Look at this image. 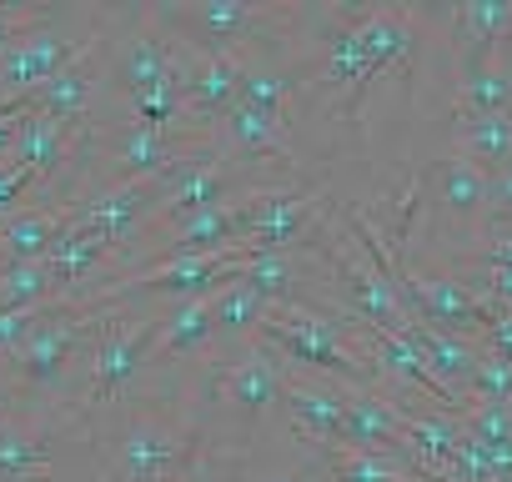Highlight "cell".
<instances>
[{"mask_svg": "<svg viewBox=\"0 0 512 482\" xmlns=\"http://www.w3.org/2000/svg\"><path fill=\"white\" fill-rule=\"evenodd\" d=\"M287 357L262 342L246 337L236 347H211V362L201 367V397L186 402L196 407V427L206 432V442L221 447L226 462L241 457V447L256 437L277 407H282V382H287Z\"/></svg>", "mask_w": 512, "mask_h": 482, "instance_id": "cell-1", "label": "cell"}, {"mask_svg": "<svg viewBox=\"0 0 512 482\" xmlns=\"http://www.w3.org/2000/svg\"><path fill=\"white\" fill-rule=\"evenodd\" d=\"M417 16L397 11V6H332L322 11L327 26V46H322V81L332 96H342V111L357 116L372 76H382L387 66H397L402 56H412L417 46Z\"/></svg>", "mask_w": 512, "mask_h": 482, "instance_id": "cell-2", "label": "cell"}, {"mask_svg": "<svg viewBox=\"0 0 512 482\" xmlns=\"http://www.w3.org/2000/svg\"><path fill=\"white\" fill-rule=\"evenodd\" d=\"M106 467L101 482H176L201 467V447L211 452L206 432L186 407L161 412V407H136L106 442Z\"/></svg>", "mask_w": 512, "mask_h": 482, "instance_id": "cell-3", "label": "cell"}, {"mask_svg": "<svg viewBox=\"0 0 512 482\" xmlns=\"http://www.w3.org/2000/svg\"><path fill=\"white\" fill-rule=\"evenodd\" d=\"M156 337H161V317L156 312L131 317V302L111 307L101 337L86 352V377H81L76 397L61 407V422H81V417L91 422V412L116 407L131 387H141V377L156 367Z\"/></svg>", "mask_w": 512, "mask_h": 482, "instance_id": "cell-4", "label": "cell"}, {"mask_svg": "<svg viewBox=\"0 0 512 482\" xmlns=\"http://www.w3.org/2000/svg\"><path fill=\"white\" fill-rule=\"evenodd\" d=\"M302 6H267V0H181L156 6V21L191 46L206 51H241V56H277L272 46L302 21Z\"/></svg>", "mask_w": 512, "mask_h": 482, "instance_id": "cell-5", "label": "cell"}, {"mask_svg": "<svg viewBox=\"0 0 512 482\" xmlns=\"http://www.w3.org/2000/svg\"><path fill=\"white\" fill-rule=\"evenodd\" d=\"M106 317H111V307L51 302L46 322H41V327L31 332V342L6 362V392H16V397H46V392H56V387L71 377L81 347H91V342L101 337Z\"/></svg>", "mask_w": 512, "mask_h": 482, "instance_id": "cell-6", "label": "cell"}, {"mask_svg": "<svg viewBox=\"0 0 512 482\" xmlns=\"http://www.w3.org/2000/svg\"><path fill=\"white\" fill-rule=\"evenodd\" d=\"M282 417H287V432H292L297 447L342 442V432H347V387H342L337 377L287 367V382H282Z\"/></svg>", "mask_w": 512, "mask_h": 482, "instance_id": "cell-7", "label": "cell"}, {"mask_svg": "<svg viewBox=\"0 0 512 482\" xmlns=\"http://www.w3.org/2000/svg\"><path fill=\"white\" fill-rule=\"evenodd\" d=\"M121 26H126V41L121 46L111 41V51H116L111 86L121 91V101H131L146 86H156L161 76H171V31L156 21V6L121 11Z\"/></svg>", "mask_w": 512, "mask_h": 482, "instance_id": "cell-8", "label": "cell"}, {"mask_svg": "<svg viewBox=\"0 0 512 482\" xmlns=\"http://www.w3.org/2000/svg\"><path fill=\"white\" fill-rule=\"evenodd\" d=\"M101 16H106V11H101ZM101 16H96L91 31H66V11H61V21H51V26L31 31L26 41H16L6 56H0V91H6V96H21V91L46 86V81L101 31Z\"/></svg>", "mask_w": 512, "mask_h": 482, "instance_id": "cell-9", "label": "cell"}, {"mask_svg": "<svg viewBox=\"0 0 512 482\" xmlns=\"http://www.w3.org/2000/svg\"><path fill=\"white\" fill-rule=\"evenodd\" d=\"M101 26H106V16H101ZM111 81V36L106 31H96L46 86H36L31 91V101H36V111H46V116H61V121H81L86 111H91V101L101 96V86Z\"/></svg>", "mask_w": 512, "mask_h": 482, "instance_id": "cell-10", "label": "cell"}, {"mask_svg": "<svg viewBox=\"0 0 512 482\" xmlns=\"http://www.w3.org/2000/svg\"><path fill=\"white\" fill-rule=\"evenodd\" d=\"M317 206H322V186H312V181H287V186H277L267 201H262V211L251 216V231H246V241L256 252H297L307 236H317Z\"/></svg>", "mask_w": 512, "mask_h": 482, "instance_id": "cell-11", "label": "cell"}, {"mask_svg": "<svg viewBox=\"0 0 512 482\" xmlns=\"http://www.w3.org/2000/svg\"><path fill=\"white\" fill-rule=\"evenodd\" d=\"M442 21L452 26V66L467 71L477 61H492L497 46L512 31V0H472V6H452L442 11Z\"/></svg>", "mask_w": 512, "mask_h": 482, "instance_id": "cell-12", "label": "cell"}, {"mask_svg": "<svg viewBox=\"0 0 512 482\" xmlns=\"http://www.w3.org/2000/svg\"><path fill=\"white\" fill-rule=\"evenodd\" d=\"M81 206L51 201V206H16L6 216V231H0V257L6 262H41L51 257V247L61 241V231L76 221Z\"/></svg>", "mask_w": 512, "mask_h": 482, "instance_id": "cell-13", "label": "cell"}, {"mask_svg": "<svg viewBox=\"0 0 512 482\" xmlns=\"http://www.w3.org/2000/svg\"><path fill=\"white\" fill-rule=\"evenodd\" d=\"M226 287V282H221ZM211 307H216V287L201 292V297H186L176 302L166 317H161V337H156V367H181L186 357H196L201 347L211 352L216 347V327H211ZM151 367V372H156Z\"/></svg>", "mask_w": 512, "mask_h": 482, "instance_id": "cell-14", "label": "cell"}, {"mask_svg": "<svg viewBox=\"0 0 512 482\" xmlns=\"http://www.w3.org/2000/svg\"><path fill=\"white\" fill-rule=\"evenodd\" d=\"M432 181H437V206L447 211L452 226H472V221L487 211V181H492V176H487L472 156L447 151V156L437 161Z\"/></svg>", "mask_w": 512, "mask_h": 482, "instance_id": "cell-15", "label": "cell"}, {"mask_svg": "<svg viewBox=\"0 0 512 482\" xmlns=\"http://www.w3.org/2000/svg\"><path fill=\"white\" fill-rule=\"evenodd\" d=\"M302 76H307V71L292 66V61H282V56H251L246 71H241V96H236V101H246V106H256V111L287 121V106H292V96L302 91Z\"/></svg>", "mask_w": 512, "mask_h": 482, "instance_id": "cell-16", "label": "cell"}, {"mask_svg": "<svg viewBox=\"0 0 512 482\" xmlns=\"http://www.w3.org/2000/svg\"><path fill=\"white\" fill-rule=\"evenodd\" d=\"M267 297L256 292L246 277H231L226 287H216V307H211V327H216V347H236L246 337H256L267 317Z\"/></svg>", "mask_w": 512, "mask_h": 482, "instance_id": "cell-17", "label": "cell"}, {"mask_svg": "<svg viewBox=\"0 0 512 482\" xmlns=\"http://www.w3.org/2000/svg\"><path fill=\"white\" fill-rule=\"evenodd\" d=\"M512 111V66L502 56L457 71V116H497Z\"/></svg>", "mask_w": 512, "mask_h": 482, "instance_id": "cell-18", "label": "cell"}, {"mask_svg": "<svg viewBox=\"0 0 512 482\" xmlns=\"http://www.w3.org/2000/svg\"><path fill=\"white\" fill-rule=\"evenodd\" d=\"M46 472H51V432L6 417V427H0V482L46 477Z\"/></svg>", "mask_w": 512, "mask_h": 482, "instance_id": "cell-19", "label": "cell"}, {"mask_svg": "<svg viewBox=\"0 0 512 482\" xmlns=\"http://www.w3.org/2000/svg\"><path fill=\"white\" fill-rule=\"evenodd\" d=\"M457 151L472 156L487 176L512 166V111L497 116H457Z\"/></svg>", "mask_w": 512, "mask_h": 482, "instance_id": "cell-20", "label": "cell"}, {"mask_svg": "<svg viewBox=\"0 0 512 482\" xmlns=\"http://www.w3.org/2000/svg\"><path fill=\"white\" fill-rule=\"evenodd\" d=\"M56 302V272L51 262H6L0 272V312H16V307H41Z\"/></svg>", "mask_w": 512, "mask_h": 482, "instance_id": "cell-21", "label": "cell"}, {"mask_svg": "<svg viewBox=\"0 0 512 482\" xmlns=\"http://www.w3.org/2000/svg\"><path fill=\"white\" fill-rule=\"evenodd\" d=\"M61 21V6H46V0H31V6H11V0H0V56H6L16 41H26L31 31Z\"/></svg>", "mask_w": 512, "mask_h": 482, "instance_id": "cell-22", "label": "cell"}, {"mask_svg": "<svg viewBox=\"0 0 512 482\" xmlns=\"http://www.w3.org/2000/svg\"><path fill=\"white\" fill-rule=\"evenodd\" d=\"M467 397H472V402H512V362L482 352V357H477V372H472V382H467Z\"/></svg>", "mask_w": 512, "mask_h": 482, "instance_id": "cell-23", "label": "cell"}, {"mask_svg": "<svg viewBox=\"0 0 512 482\" xmlns=\"http://www.w3.org/2000/svg\"><path fill=\"white\" fill-rule=\"evenodd\" d=\"M307 452V447H302ZM256 482H327V472L317 467V457L307 452V462L302 467H282V472H262V477H256Z\"/></svg>", "mask_w": 512, "mask_h": 482, "instance_id": "cell-24", "label": "cell"}]
</instances>
